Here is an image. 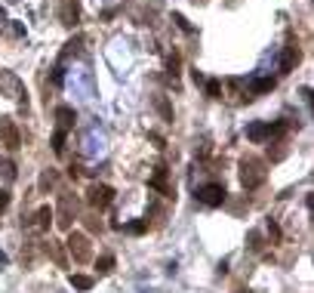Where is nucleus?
Returning <instances> with one entry per match:
<instances>
[{
  "label": "nucleus",
  "instance_id": "11",
  "mask_svg": "<svg viewBox=\"0 0 314 293\" xmlns=\"http://www.w3.org/2000/svg\"><path fill=\"white\" fill-rule=\"evenodd\" d=\"M68 284H71L74 290H92V284H96V281H92L89 274H71Z\"/></svg>",
  "mask_w": 314,
  "mask_h": 293
},
{
  "label": "nucleus",
  "instance_id": "9",
  "mask_svg": "<svg viewBox=\"0 0 314 293\" xmlns=\"http://www.w3.org/2000/svg\"><path fill=\"white\" fill-rule=\"evenodd\" d=\"M247 139H250V142L268 139V124H250V126H247Z\"/></svg>",
  "mask_w": 314,
  "mask_h": 293
},
{
  "label": "nucleus",
  "instance_id": "27",
  "mask_svg": "<svg viewBox=\"0 0 314 293\" xmlns=\"http://www.w3.org/2000/svg\"><path fill=\"white\" fill-rule=\"evenodd\" d=\"M6 207H9V192H6V188H0V213H3Z\"/></svg>",
  "mask_w": 314,
  "mask_h": 293
},
{
  "label": "nucleus",
  "instance_id": "25",
  "mask_svg": "<svg viewBox=\"0 0 314 293\" xmlns=\"http://www.w3.org/2000/svg\"><path fill=\"white\" fill-rule=\"evenodd\" d=\"M0 170H3L6 179H15V164L12 160H3V164H0Z\"/></svg>",
  "mask_w": 314,
  "mask_h": 293
},
{
  "label": "nucleus",
  "instance_id": "14",
  "mask_svg": "<svg viewBox=\"0 0 314 293\" xmlns=\"http://www.w3.org/2000/svg\"><path fill=\"white\" fill-rule=\"evenodd\" d=\"M96 268H99V274H108L111 268H114V256H111V253L99 256V262H96Z\"/></svg>",
  "mask_w": 314,
  "mask_h": 293
},
{
  "label": "nucleus",
  "instance_id": "17",
  "mask_svg": "<svg viewBox=\"0 0 314 293\" xmlns=\"http://www.w3.org/2000/svg\"><path fill=\"white\" fill-rule=\"evenodd\" d=\"M284 133H287V124H284V120L268 124V139H277V136H284Z\"/></svg>",
  "mask_w": 314,
  "mask_h": 293
},
{
  "label": "nucleus",
  "instance_id": "23",
  "mask_svg": "<svg viewBox=\"0 0 314 293\" xmlns=\"http://www.w3.org/2000/svg\"><path fill=\"white\" fill-rule=\"evenodd\" d=\"M157 108H160V114L166 120H173V108H170V102H166V99H157Z\"/></svg>",
  "mask_w": 314,
  "mask_h": 293
},
{
  "label": "nucleus",
  "instance_id": "15",
  "mask_svg": "<svg viewBox=\"0 0 314 293\" xmlns=\"http://www.w3.org/2000/svg\"><path fill=\"white\" fill-rule=\"evenodd\" d=\"M268 90H274V78H259L253 84V93H268Z\"/></svg>",
  "mask_w": 314,
  "mask_h": 293
},
{
  "label": "nucleus",
  "instance_id": "16",
  "mask_svg": "<svg viewBox=\"0 0 314 293\" xmlns=\"http://www.w3.org/2000/svg\"><path fill=\"white\" fill-rule=\"evenodd\" d=\"M52 152H55V154L65 152V130H55V133H52Z\"/></svg>",
  "mask_w": 314,
  "mask_h": 293
},
{
  "label": "nucleus",
  "instance_id": "1",
  "mask_svg": "<svg viewBox=\"0 0 314 293\" xmlns=\"http://www.w3.org/2000/svg\"><path fill=\"white\" fill-rule=\"evenodd\" d=\"M262 179H265V170H262V164H259L256 158H244V160H240V186H244L247 192L259 188V186H262Z\"/></svg>",
  "mask_w": 314,
  "mask_h": 293
},
{
  "label": "nucleus",
  "instance_id": "28",
  "mask_svg": "<svg viewBox=\"0 0 314 293\" xmlns=\"http://www.w3.org/2000/svg\"><path fill=\"white\" fill-rule=\"evenodd\" d=\"M52 84H55V86H62V68H55V71H52Z\"/></svg>",
  "mask_w": 314,
  "mask_h": 293
},
{
  "label": "nucleus",
  "instance_id": "24",
  "mask_svg": "<svg viewBox=\"0 0 314 293\" xmlns=\"http://www.w3.org/2000/svg\"><path fill=\"white\" fill-rule=\"evenodd\" d=\"M247 241H250V250H262V238H259V232H250Z\"/></svg>",
  "mask_w": 314,
  "mask_h": 293
},
{
  "label": "nucleus",
  "instance_id": "10",
  "mask_svg": "<svg viewBox=\"0 0 314 293\" xmlns=\"http://www.w3.org/2000/svg\"><path fill=\"white\" fill-rule=\"evenodd\" d=\"M55 118H59L62 130H65V126H74V120H77V114H74V108H68V105H59V108H55Z\"/></svg>",
  "mask_w": 314,
  "mask_h": 293
},
{
  "label": "nucleus",
  "instance_id": "29",
  "mask_svg": "<svg viewBox=\"0 0 314 293\" xmlns=\"http://www.w3.org/2000/svg\"><path fill=\"white\" fill-rule=\"evenodd\" d=\"M0 262H6V256H3V253H0Z\"/></svg>",
  "mask_w": 314,
  "mask_h": 293
},
{
  "label": "nucleus",
  "instance_id": "3",
  "mask_svg": "<svg viewBox=\"0 0 314 293\" xmlns=\"http://www.w3.org/2000/svg\"><path fill=\"white\" fill-rule=\"evenodd\" d=\"M86 200H89V207L105 210L111 200H114V188H111V186H102V182H92V186L86 188Z\"/></svg>",
  "mask_w": 314,
  "mask_h": 293
},
{
  "label": "nucleus",
  "instance_id": "13",
  "mask_svg": "<svg viewBox=\"0 0 314 293\" xmlns=\"http://www.w3.org/2000/svg\"><path fill=\"white\" fill-rule=\"evenodd\" d=\"M77 19H80V6L77 4H68L65 6V25H77Z\"/></svg>",
  "mask_w": 314,
  "mask_h": 293
},
{
  "label": "nucleus",
  "instance_id": "26",
  "mask_svg": "<svg viewBox=\"0 0 314 293\" xmlns=\"http://www.w3.org/2000/svg\"><path fill=\"white\" fill-rule=\"evenodd\" d=\"M145 228H148L145 219H136V222H129V232H133V234H145Z\"/></svg>",
  "mask_w": 314,
  "mask_h": 293
},
{
  "label": "nucleus",
  "instance_id": "18",
  "mask_svg": "<svg viewBox=\"0 0 314 293\" xmlns=\"http://www.w3.org/2000/svg\"><path fill=\"white\" fill-rule=\"evenodd\" d=\"M52 186H55V173H52V170H46V173L40 176V192H49Z\"/></svg>",
  "mask_w": 314,
  "mask_h": 293
},
{
  "label": "nucleus",
  "instance_id": "21",
  "mask_svg": "<svg viewBox=\"0 0 314 293\" xmlns=\"http://www.w3.org/2000/svg\"><path fill=\"white\" fill-rule=\"evenodd\" d=\"M219 93H222V84L219 80H207V96L210 99H219Z\"/></svg>",
  "mask_w": 314,
  "mask_h": 293
},
{
  "label": "nucleus",
  "instance_id": "7",
  "mask_svg": "<svg viewBox=\"0 0 314 293\" xmlns=\"http://www.w3.org/2000/svg\"><path fill=\"white\" fill-rule=\"evenodd\" d=\"M293 65H299V46H296V40L290 38V46L284 50V59H281V74H290Z\"/></svg>",
  "mask_w": 314,
  "mask_h": 293
},
{
  "label": "nucleus",
  "instance_id": "6",
  "mask_svg": "<svg viewBox=\"0 0 314 293\" xmlns=\"http://www.w3.org/2000/svg\"><path fill=\"white\" fill-rule=\"evenodd\" d=\"M52 219H55V226H59V228H71V219H74V200L65 194L62 200H59V213H52Z\"/></svg>",
  "mask_w": 314,
  "mask_h": 293
},
{
  "label": "nucleus",
  "instance_id": "19",
  "mask_svg": "<svg viewBox=\"0 0 314 293\" xmlns=\"http://www.w3.org/2000/svg\"><path fill=\"white\" fill-rule=\"evenodd\" d=\"M173 22H176V25H179V28H182L185 34H194V28H191V22H188V19H185V16H179V12H173Z\"/></svg>",
  "mask_w": 314,
  "mask_h": 293
},
{
  "label": "nucleus",
  "instance_id": "2",
  "mask_svg": "<svg viewBox=\"0 0 314 293\" xmlns=\"http://www.w3.org/2000/svg\"><path fill=\"white\" fill-rule=\"evenodd\" d=\"M225 198H228V192H225L222 182H207V186L197 188V200H200V204H207V207H222V204H225Z\"/></svg>",
  "mask_w": 314,
  "mask_h": 293
},
{
  "label": "nucleus",
  "instance_id": "22",
  "mask_svg": "<svg viewBox=\"0 0 314 293\" xmlns=\"http://www.w3.org/2000/svg\"><path fill=\"white\" fill-rule=\"evenodd\" d=\"M179 65H182V59H179V52H173V56H170V59H166V68H170V71H173V78L179 74Z\"/></svg>",
  "mask_w": 314,
  "mask_h": 293
},
{
  "label": "nucleus",
  "instance_id": "8",
  "mask_svg": "<svg viewBox=\"0 0 314 293\" xmlns=\"http://www.w3.org/2000/svg\"><path fill=\"white\" fill-rule=\"evenodd\" d=\"M148 186L151 188H157V192H163V194H173V188L166 186V167H157V173L148 179Z\"/></svg>",
  "mask_w": 314,
  "mask_h": 293
},
{
  "label": "nucleus",
  "instance_id": "12",
  "mask_svg": "<svg viewBox=\"0 0 314 293\" xmlns=\"http://www.w3.org/2000/svg\"><path fill=\"white\" fill-rule=\"evenodd\" d=\"M49 222H52V210L43 204L40 210H37V228H40V232H49Z\"/></svg>",
  "mask_w": 314,
  "mask_h": 293
},
{
  "label": "nucleus",
  "instance_id": "30",
  "mask_svg": "<svg viewBox=\"0 0 314 293\" xmlns=\"http://www.w3.org/2000/svg\"><path fill=\"white\" fill-rule=\"evenodd\" d=\"M0 19H3V6H0Z\"/></svg>",
  "mask_w": 314,
  "mask_h": 293
},
{
  "label": "nucleus",
  "instance_id": "4",
  "mask_svg": "<svg viewBox=\"0 0 314 293\" xmlns=\"http://www.w3.org/2000/svg\"><path fill=\"white\" fill-rule=\"evenodd\" d=\"M68 250H71V256H74V262H89V238L83 234V232H71L68 234Z\"/></svg>",
  "mask_w": 314,
  "mask_h": 293
},
{
  "label": "nucleus",
  "instance_id": "20",
  "mask_svg": "<svg viewBox=\"0 0 314 293\" xmlns=\"http://www.w3.org/2000/svg\"><path fill=\"white\" fill-rule=\"evenodd\" d=\"M268 238H271V244L281 241V226H277L274 219H268Z\"/></svg>",
  "mask_w": 314,
  "mask_h": 293
},
{
  "label": "nucleus",
  "instance_id": "5",
  "mask_svg": "<svg viewBox=\"0 0 314 293\" xmlns=\"http://www.w3.org/2000/svg\"><path fill=\"white\" fill-rule=\"evenodd\" d=\"M0 139H3V145H6L9 152H15L18 145H22V136H18L15 124H12L9 118H3V120H0Z\"/></svg>",
  "mask_w": 314,
  "mask_h": 293
}]
</instances>
